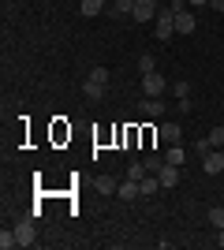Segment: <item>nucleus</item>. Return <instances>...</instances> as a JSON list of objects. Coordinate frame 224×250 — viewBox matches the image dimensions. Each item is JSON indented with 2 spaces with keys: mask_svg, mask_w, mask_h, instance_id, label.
<instances>
[{
  "mask_svg": "<svg viewBox=\"0 0 224 250\" xmlns=\"http://www.w3.org/2000/svg\"><path fill=\"white\" fill-rule=\"evenodd\" d=\"M157 42H168L172 34H176V11L172 8H157Z\"/></svg>",
  "mask_w": 224,
  "mask_h": 250,
  "instance_id": "f257e3e1",
  "label": "nucleus"
},
{
  "mask_svg": "<svg viewBox=\"0 0 224 250\" xmlns=\"http://www.w3.org/2000/svg\"><path fill=\"white\" fill-rule=\"evenodd\" d=\"M164 90H168V83H164V75H161V71L142 75V94H146V97H161Z\"/></svg>",
  "mask_w": 224,
  "mask_h": 250,
  "instance_id": "f03ea898",
  "label": "nucleus"
},
{
  "mask_svg": "<svg viewBox=\"0 0 224 250\" xmlns=\"http://www.w3.org/2000/svg\"><path fill=\"white\" fill-rule=\"evenodd\" d=\"M15 239H19V247H34V243H38L34 220H19V224H15Z\"/></svg>",
  "mask_w": 224,
  "mask_h": 250,
  "instance_id": "7ed1b4c3",
  "label": "nucleus"
},
{
  "mask_svg": "<svg viewBox=\"0 0 224 250\" xmlns=\"http://www.w3.org/2000/svg\"><path fill=\"white\" fill-rule=\"evenodd\" d=\"M202 168L209 172V176H221V172H224V153H221V149H209V153L202 157Z\"/></svg>",
  "mask_w": 224,
  "mask_h": 250,
  "instance_id": "20e7f679",
  "label": "nucleus"
},
{
  "mask_svg": "<svg viewBox=\"0 0 224 250\" xmlns=\"http://www.w3.org/2000/svg\"><path fill=\"white\" fill-rule=\"evenodd\" d=\"M139 112L146 116V120H161V116H164V101H161V97H146V101L139 104Z\"/></svg>",
  "mask_w": 224,
  "mask_h": 250,
  "instance_id": "39448f33",
  "label": "nucleus"
},
{
  "mask_svg": "<svg viewBox=\"0 0 224 250\" xmlns=\"http://www.w3.org/2000/svg\"><path fill=\"white\" fill-rule=\"evenodd\" d=\"M157 179H161V187H164V190H172L176 183H180V168L164 161V165H161V172H157Z\"/></svg>",
  "mask_w": 224,
  "mask_h": 250,
  "instance_id": "423d86ee",
  "label": "nucleus"
},
{
  "mask_svg": "<svg viewBox=\"0 0 224 250\" xmlns=\"http://www.w3.org/2000/svg\"><path fill=\"white\" fill-rule=\"evenodd\" d=\"M194 26L198 22H194L191 11H176V34H194Z\"/></svg>",
  "mask_w": 224,
  "mask_h": 250,
  "instance_id": "0eeeda50",
  "label": "nucleus"
},
{
  "mask_svg": "<svg viewBox=\"0 0 224 250\" xmlns=\"http://www.w3.org/2000/svg\"><path fill=\"white\" fill-rule=\"evenodd\" d=\"M120 198L123 202H131V198H139L142 194V187H139V179H123V183H120V190H116Z\"/></svg>",
  "mask_w": 224,
  "mask_h": 250,
  "instance_id": "6e6552de",
  "label": "nucleus"
},
{
  "mask_svg": "<svg viewBox=\"0 0 224 250\" xmlns=\"http://www.w3.org/2000/svg\"><path fill=\"white\" fill-rule=\"evenodd\" d=\"M157 135H161V138H164V142L172 146V142H180L183 127H180V124H161V127H157Z\"/></svg>",
  "mask_w": 224,
  "mask_h": 250,
  "instance_id": "1a4fd4ad",
  "label": "nucleus"
},
{
  "mask_svg": "<svg viewBox=\"0 0 224 250\" xmlns=\"http://www.w3.org/2000/svg\"><path fill=\"white\" fill-rule=\"evenodd\" d=\"M82 94H86V101H101V97H105V86L94 83V79H86V83H82Z\"/></svg>",
  "mask_w": 224,
  "mask_h": 250,
  "instance_id": "9d476101",
  "label": "nucleus"
},
{
  "mask_svg": "<svg viewBox=\"0 0 224 250\" xmlns=\"http://www.w3.org/2000/svg\"><path fill=\"white\" fill-rule=\"evenodd\" d=\"M164 161H168V165H176V168H180L183 161H187V149H183L180 142H172V149H164Z\"/></svg>",
  "mask_w": 224,
  "mask_h": 250,
  "instance_id": "9b49d317",
  "label": "nucleus"
},
{
  "mask_svg": "<svg viewBox=\"0 0 224 250\" xmlns=\"http://www.w3.org/2000/svg\"><path fill=\"white\" fill-rule=\"evenodd\" d=\"M116 190H120L116 176H97V194H116Z\"/></svg>",
  "mask_w": 224,
  "mask_h": 250,
  "instance_id": "f8f14e48",
  "label": "nucleus"
},
{
  "mask_svg": "<svg viewBox=\"0 0 224 250\" xmlns=\"http://www.w3.org/2000/svg\"><path fill=\"white\" fill-rule=\"evenodd\" d=\"M139 187H142V198H149V194L164 190V187H161V179H157V172H153V179H139Z\"/></svg>",
  "mask_w": 224,
  "mask_h": 250,
  "instance_id": "ddd939ff",
  "label": "nucleus"
},
{
  "mask_svg": "<svg viewBox=\"0 0 224 250\" xmlns=\"http://www.w3.org/2000/svg\"><path fill=\"white\" fill-rule=\"evenodd\" d=\"M108 0H82V4H79V11H82V15H101V8H105Z\"/></svg>",
  "mask_w": 224,
  "mask_h": 250,
  "instance_id": "4468645a",
  "label": "nucleus"
},
{
  "mask_svg": "<svg viewBox=\"0 0 224 250\" xmlns=\"http://www.w3.org/2000/svg\"><path fill=\"white\" fill-rule=\"evenodd\" d=\"M15 247H19V239H15V228H4V231H0V250H15Z\"/></svg>",
  "mask_w": 224,
  "mask_h": 250,
  "instance_id": "2eb2a0df",
  "label": "nucleus"
},
{
  "mask_svg": "<svg viewBox=\"0 0 224 250\" xmlns=\"http://www.w3.org/2000/svg\"><path fill=\"white\" fill-rule=\"evenodd\" d=\"M142 165H146V172H161V165H164V153H149Z\"/></svg>",
  "mask_w": 224,
  "mask_h": 250,
  "instance_id": "dca6fc26",
  "label": "nucleus"
},
{
  "mask_svg": "<svg viewBox=\"0 0 224 250\" xmlns=\"http://www.w3.org/2000/svg\"><path fill=\"white\" fill-rule=\"evenodd\" d=\"M205 217H209V224H213L217 231L224 228V209H221V206H213V209H209V213H205Z\"/></svg>",
  "mask_w": 224,
  "mask_h": 250,
  "instance_id": "f3484780",
  "label": "nucleus"
},
{
  "mask_svg": "<svg viewBox=\"0 0 224 250\" xmlns=\"http://www.w3.org/2000/svg\"><path fill=\"white\" fill-rule=\"evenodd\" d=\"M127 179H146V165H142V161L127 165Z\"/></svg>",
  "mask_w": 224,
  "mask_h": 250,
  "instance_id": "a211bd4d",
  "label": "nucleus"
},
{
  "mask_svg": "<svg viewBox=\"0 0 224 250\" xmlns=\"http://www.w3.org/2000/svg\"><path fill=\"white\" fill-rule=\"evenodd\" d=\"M209 142H213V149H221V146H224V124H217L213 131H209Z\"/></svg>",
  "mask_w": 224,
  "mask_h": 250,
  "instance_id": "6ab92c4d",
  "label": "nucleus"
},
{
  "mask_svg": "<svg viewBox=\"0 0 224 250\" xmlns=\"http://www.w3.org/2000/svg\"><path fill=\"white\" fill-rule=\"evenodd\" d=\"M194 153H198V157H205V153H209V149H213V142H209V135H205V138H198V142H194Z\"/></svg>",
  "mask_w": 224,
  "mask_h": 250,
  "instance_id": "aec40b11",
  "label": "nucleus"
},
{
  "mask_svg": "<svg viewBox=\"0 0 224 250\" xmlns=\"http://www.w3.org/2000/svg\"><path fill=\"white\" fill-rule=\"evenodd\" d=\"M168 90L180 97V101H187V97H191V86H187V83H176V86H168Z\"/></svg>",
  "mask_w": 224,
  "mask_h": 250,
  "instance_id": "412c9836",
  "label": "nucleus"
},
{
  "mask_svg": "<svg viewBox=\"0 0 224 250\" xmlns=\"http://www.w3.org/2000/svg\"><path fill=\"white\" fill-rule=\"evenodd\" d=\"M86 79H94V83H101V86H105V83H108V71H105V67H94V71L86 75Z\"/></svg>",
  "mask_w": 224,
  "mask_h": 250,
  "instance_id": "4be33fe9",
  "label": "nucleus"
},
{
  "mask_svg": "<svg viewBox=\"0 0 224 250\" xmlns=\"http://www.w3.org/2000/svg\"><path fill=\"white\" fill-rule=\"evenodd\" d=\"M139 71H142V75L157 71V67H153V56H139Z\"/></svg>",
  "mask_w": 224,
  "mask_h": 250,
  "instance_id": "5701e85b",
  "label": "nucleus"
},
{
  "mask_svg": "<svg viewBox=\"0 0 224 250\" xmlns=\"http://www.w3.org/2000/svg\"><path fill=\"white\" fill-rule=\"evenodd\" d=\"M183 4H187V0H172L168 8H172V11H187V8H183Z\"/></svg>",
  "mask_w": 224,
  "mask_h": 250,
  "instance_id": "b1692460",
  "label": "nucleus"
},
{
  "mask_svg": "<svg viewBox=\"0 0 224 250\" xmlns=\"http://www.w3.org/2000/svg\"><path fill=\"white\" fill-rule=\"evenodd\" d=\"M209 8H213V11H224V0H209Z\"/></svg>",
  "mask_w": 224,
  "mask_h": 250,
  "instance_id": "393cba45",
  "label": "nucleus"
},
{
  "mask_svg": "<svg viewBox=\"0 0 224 250\" xmlns=\"http://www.w3.org/2000/svg\"><path fill=\"white\" fill-rule=\"evenodd\" d=\"M187 4H194V8H202V4H209V0H187Z\"/></svg>",
  "mask_w": 224,
  "mask_h": 250,
  "instance_id": "a878e982",
  "label": "nucleus"
},
{
  "mask_svg": "<svg viewBox=\"0 0 224 250\" xmlns=\"http://www.w3.org/2000/svg\"><path fill=\"white\" fill-rule=\"evenodd\" d=\"M217 243H221V247H224V228H221V231H217Z\"/></svg>",
  "mask_w": 224,
  "mask_h": 250,
  "instance_id": "bb28decb",
  "label": "nucleus"
},
{
  "mask_svg": "<svg viewBox=\"0 0 224 250\" xmlns=\"http://www.w3.org/2000/svg\"><path fill=\"white\" fill-rule=\"evenodd\" d=\"M131 4H139V0H131Z\"/></svg>",
  "mask_w": 224,
  "mask_h": 250,
  "instance_id": "cd10ccee",
  "label": "nucleus"
},
{
  "mask_svg": "<svg viewBox=\"0 0 224 250\" xmlns=\"http://www.w3.org/2000/svg\"><path fill=\"white\" fill-rule=\"evenodd\" d=\"M221 124H224V116H221Z\"/></svg>",
  "mask_w": 224,
  "mask_h": 250,
  "instance_id": "c85d7f7f",
  "label": "nucleus"
}]
</instances>
